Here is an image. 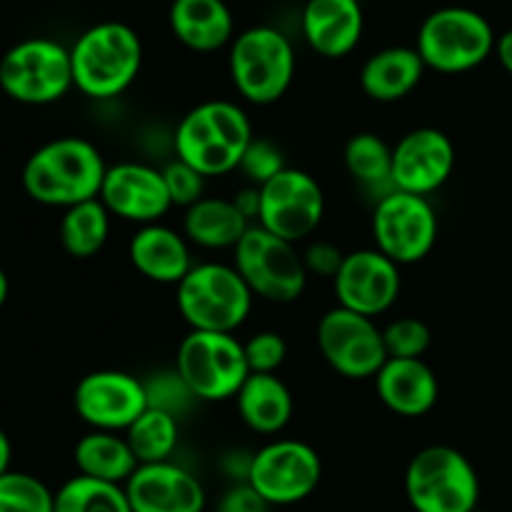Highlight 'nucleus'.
Here are the masks:
<instances>
[{"label": "nucleus", "mask_w": 512, "mask_h": 512, "mask_svg": "<svg viewBox=\"0 0 512 512\" xmlns=\"http://www.w3.org/2000/svg\"><path fill=\"white\" fill-rule=\"evenodd\" d=\"M103 153L85 138H55L40 145L23 168L28 198L48 208H73L100 195L105 180Z\"/></svg>", "instance_id": "f257e3e1"}, {"label": "nucleus", "mask_w": 512, "mask_h": 512, "mask_svg": "<svg viewBox=\"0 0 512 512\" xmlns=\"http://www.w3.org/2000/svg\"><path fill=\"white\" fill-rule=\"evenodd\" d=\"M253 140L248 113L230 100H205L183 115L175 130V155L205 178L238 170Z\"/></svg>", "instance_id": "f03ea898"}, {"label": "nucleus", "mask_w": 512, "mask_h": 512, "mask_svg": "<svg viewBox=\"0 0 512 512\" xmlns=\"http://www.w3.org/2000/svg\"><path fill=\"white\" fill-rule=\"evenodd\" d=\"M73 85L95 100L118 98L143 68V40L130 25L105 20L85 30L70 48Z\"/></svg>", "instance_id": "7ed1b4c3"}, {"label": "nucleus", "mask_w": 512, "mask_h": 512, "mask_svg": "<svg viewBox=\"0 0 512 512\" xmlns=\"http://www.w3.org/2000/svg\"><path fill=\"white\" fill-rule=\"evenodd\" d=\"M248 283L240 278L235 265L200 263L175 285V303L190 330L230 333L243 328L253 310Z\"/></svg>", "instance_id": "20e7f679"}, {"label": "nucleus", "mask_w": 512, "mask_h": 512, "mask_svg": "<svg viewBox=\"0 0 512 512\" xmlns=\"http://www.w3.org/2000/svg\"><path fill=\"white\" fill-rule=\"evenodd\" d=\"M405 495L415 512H475L480 503L478 470L458 448L428 445L408 463Z\"/></svg>", "instance_id": "39448f33"}, {"label": "nucleus", "mask_w": 512, "mask_h": 512, "mask_svg": "<svg viewBox=\"0 0 512 512\" xmlns=\"http://www.w3.org/2000/svg\"><path fill=\"white\" fill-rule=\"evenodd\" d=\"M228 68L240 98L253 105H273L295 78V48L283 30L255 25L235 35Z\"/></svg>", "instance_id": "423d86ee"}, {"label": "nucleus", "mask_w": 512, "mask_h": 512, "mask_svg": "<svg viewBox=\"0 0 512 512\" xmlns=\"http://www.w3.org/2000/svg\"><path fill=\"white\" fill-rule=\"evenodd\" d=\"M495 30L483 13L463 5H450L423 20L415 50L425 68L445 75L468 73L495 53Z\"/></svg>", "instance_id": "0eeeda50"}, {"label": "nucleus", "mask_w": 512, "mask_h": 512, "mask_svg": "<svg viewBox=\"0 0 512 512\" xmlns=\"http://www.w3.org/2000/svg\"><path fill=\"white\" fill-rule=\"evenodd\" d=\"M175 370L195 400L203 403H223L235 398L250 375L243 343L230 333L205 330H190L180 340Z\"/></svg>", "instance_id": "6e6552de"}, {"label": "nucleus", "mask_w": 512, "mask_h": 512, "mask_svg": "<svg viewBox=\"0 0 512 512\" xmlns=\"http://www.w3.org/2000/svg\"><path fill=\"white\" fill-rule=\"evenodd\" d=\"M233 265L255 298L288 305L305 293L308 270L298 245L278 238L260 225H250L233 250Z\"/></svg>", "instance_id": "1a4fd4ad"}, {"label": "nucleus", "mask_w": 512, "mask_h": 512, "mask_svg": "<svg viewBox=\"0 0 512 512\" xmlns=\"http://www.w3.org/2000/svg\"><path fill=\"white\" fill-rule=\"evenodd\" d=\"M0 88L15 103H55L75 88L70 48L50 38L20 40L0 58Z\"/></svg>", "instance_id": "9d476101"}, {"label": "nucleus", "mask_w": 512, "mask_h": 512, "mask_svg": "<svg viewBox=\"0 0 512 512\" xmlns=\"http://www.w3.org/2000/svg\"><path fill=\"white\" fill-rule=\"evenodd\" d=\"M375 248L395 265H415L438 243V213L425 195L390 190L373 210Z\"/></svg>", "instance_id": "9b49d317"}, {"label": "nucleus", "mask_w": 512, "mask_h": 512, "mask_svg": "<svg viewBox=\"0 0 512 512\" xmlns=\"http://www.w3.org/2000/svg\"><path fill=\"white\" fill-rule=\"evenodd\" d=\"M323 480V460L318 450L303 440H273L250 455L245 483L270 505L303 503Z\"/></svg>", "instance_id": "f8f14e48"}, {"label": "nucleus", "mask_w": 512, "mask_h": 512, "mask_svg": "<svg viewBox=\"0 0 512 512\" xmlns=\"http://www.w3.org/2000/svg\"><path fill=\"white\" fill-rule=\"evenodd\" d=\"M315 338L325 363L343 378H375L388 360L383 328H378L368 315L353 313L340 305L320 318Z\"/></svg>", "instance_id": "ddd939ff"}, {"label": "nucleus", "mask_w": 512, "mask_h": 512, "mask_svg": "<svg viewBox=\"0 0 512 512\" xmlns=\"http://www.w3.org/2000/svg\"><path fill=\"white\" fill-rule=\"evenodd\" d=\"M325 195L318 180L298 168H285L260 188V228L298 245L323 223Z\"/></svg>", "instance_id": "4468645a"}, {"label": "nucleus", "mask_w": 512, "mask_h": 512, "mask_svg": "<svg viewBox=\"0 0 512 512\" xmlns=\"http://www.w3.org/2000/svg\"><path fill=\"white\" fill-rule=\"evenodd\" d=\"M78 418L93 430L125 433L148 410L145 383L123 370H95L75 385Z\"/></svg>", "instance_id": "2eb2a0df"}, {"label": "nucleus", "mask_w": 512, "mask_h": 512, "mask_svg": "<svg viewBox=\"0 0 512 512\" xmlns=\"http://www.w3.org/2000/svg\"><path fill=\"white\" fill-rule=\"evenodd\" d=\"M333 288L340 308L375 320L398 303L403 288L400 265L385 258L378 248L353 250L345 253L343 268L335 275Z\"/></svg>", "instance_id": "dca6fc26"}, {"label": "nucleus", "mask_w": 512, "mask_h": 512, "mask_svg": "<svg viewBox=\"0 0 512 512\" xmlns=\"http://www.w3.org/2000/svg\"><path fill=\"white\" fill-rule=\"evenodd\" d=\"M455 145L438 128H415L393 145V188L425 195L443 188L455 170Z\"/></svg>", "instance_id": "f3484780"}, {"label": "nucleus", "mask_w": 512, "mask_h": 512, "mask_svg": "<svg viewBox=\"0 0 512 512\" xmlns=\"http://www.w3.org/2000/svg\"><path fill=\"white\" fill-rule=\"evenodd\" d=\"M98 198L110 215L138 223V228L158 223L173 208L163 170L145 163H130V160L108 165Z\"/></svg>", "instance_id": "a211bd4d"}, {"label": "nucleus", "mask_w": 512, "mask_h": 512, "mask_svg": "<svg viewBox=\"0 0 512 512\" xmlns=\"http://www.w3.org/2000/svg\"><path fill=\"white\" fill-rule=\"evenodd\" d=\"M125 493L133 512H203L208 503L203 483L170 460L138 465Z\"/></svg>", "instance_id": "6ab92c4d"}, {"label": "nucleus", "mask_w": 512, "mask_h": 512, "mask_svg": "<svg viewBox=\"0 0 512 512\" xmlns=\"http://www.w3.org/2000/svg\"><path fill=\"white\" fill-rule=\"evenodd\" d=\"M303 38L323 58H345L363 38L365 15L360 0H308L303 8Z\"/></svg>", "instance_id": "aec40b11"}, {"label": "nucleus", "mask_w": 512, "mask_h": 512, "mask_svg": "<svg viewBox=\"0 0 512 512\" xmlns=\"http://www.w3.org/2000/svg\"><path fill=\"white\" fill-rule=\"evenodd\" d=\"M380 403L403 418L430 413L440 398L438 375L423 358H388L375 375Z\"/></svg>", "instance_id": "412c9836"}, {"label": "nucleus", "mask_w": 512, "mask_h": 512, "mask_svg": "<svg viewBox=\"0 0 512 512\" xmlns=\"http://www.w3.org/2000/svg\"><path fill=\"white\" fill-rule=\"evenodd\" d=\"M130 265L143 278L160 285H178L193 268L188 238L168 225H140L128 243Z\"/></svg>", "instance_id": "4be33fe9"}, {"label": "nucleus", "mask_w": 512, "mask_h": 512, "mask_svg": "<svg viewBox=\"0 0 512 512\" xmlns=\"http://www.w3.org/2000/svg\"><path fill=\"white\" fill-rule=\"evenodd\" d=\"M168 23L178 43L195 53H215L235 40V20L225 0H173Z\"/></svg>", "instance_id": "5701e85b"}, {"label": "nucleus", "mask_w": 512, "mask_h": 512, "mask_svg": "<svg viewBox=\"0 0 512 512\" xmlns=\"http://www.w3.org/2000/svg\"><path fill=\"white\" fill-rule=\"evenodd\" d=\"M425 70L428 68L418 50L393 45L365 60L360 70V88L375 103H398L418 88Z\"/></svg>", "instance_id": "b1692460"}, {"label": "nucleus", "mask_w": 512, "mask_h": 512, "mask_svg": "<svg viewBox=\"0 0 512 512\" xmlns=\"http://www.w3.org/2000/svg\"><path fill=\"white\" fill-rule=\"evenodd\" d=\"M235 403L240 420L258 435H278L293 418V395L275 373H250Z\"/></svg>", "instance_id": "393cba45"}, {"label": "nucleus", "mask_w": 512, "mask_h": 512, "mask_svg": "<svg viewBox=\"0 0 512 512\" xmlns=\"http://www.w3.org/2000/svg\"><path fill=\"white\" fill-rule=\"evenodd\" d=\"M250 225L253 223L240 213L233 198L205 195L203 200L185 210L183 235L205 250H235Z\"/></svg>", "instance_id": "a878e982"}, {"label": "nucleus", "mask_w": 512, "mask_h": 512, "mask_svg": "<svg viewBox=\"0 0 512 512\" xmlns=\"http://www.w3.org/2000/svg\"><path fill=\"white\" fill-rule=\"evenodd\" d=\"M73 460L75 468H78V475L105 480V483L115 485L128 483L130 475L140 465L135 460L125 435L105 433V430H90L88 435H83L75 443Z\"/></svg>", "instance_id": "bb28decb"}, {"label": "nucleus", "mask_w": 512, "mask_h": 512, "mask_svg": "<svg viewBox=\"0 0 512 512\" xmlns=\"http://www.w3.org/2000/svg\"><path fill=\"white\" fill-rule=\"evenodd\" d=\"M60 245L73 258L85 260L105 248L110 235V213L100 198L73 205L60 218Z\"/></svg>", "instance_id": "cd10ccee"}, {"label": "nucleus", "mask_w": 512, "mask_h": 512, "mask_svg": "<svg viewBox=\"0 0 512 512\" xmlns=\"http://www.w3.org/2000/svg\"><path fill=\"white\" fill-rule=\"evenodd\" d=\"M345 168L350 178L368 190H383L388 195L393 188V148L375 133H355L343 150Z\"/></svg>", "instance_id": "c85d7f7f"}, {"label": "nucleus", "mask_w": 512, "mask_h": 512, "mask_svg": "<svg viewBox=\"0 0 512 512\" xmlns=\"http://www.w3.org/2000/svg\"><path fill=\"white\" fill-rule=\"evenodd\" d=\"M180 425L178 418L165 410L150 408L125 430V440H128L130 450H133L135 460L140 465L165 463L173 458L175 448H178Z\"/></svg>", "instance_id": "c756f323"}, {"label": "nucleus", "mask_w": 512, "mask_h": 512, "mask_svg": "<svg viewBox=\"0 0 512 512\" xmlns=\"http://www.w3.org/2000/svg\"><path fill=\"white\" fill-rule=\"evenodd\" d=\"M55 512H133L125 485L75 475L55 493Z\"/></svg>", "instance_id": "7c9ffc66"}, {"label": "nucleus", "mask_w": 512, "mask_h": 512, "mask_svg": "<svg viewBox=\"0 0 512 512\" xmlns=\"http://www.w3.org/2000/svg\"><path fill=\"white\" fill-rule=\"evenodd\" d=\"M0 512H55V493L35 475L8 470L0 478Z\"/></svg>", "instance_id": "2f4dec72"}, {"label": "nucleus", "mask_w": 512, "mask_h": 512, "mask_svg": "<svg viewBox=\"0 0 512 512\" xmlns=\"http://www.w3.org/2000/svg\"><path fill=\"white\" fill-rule=\"evenodd\" d=\"M285 168L288 165H285V155L278 148V143H273L268 138H258V135H253V140L245 148L243 160L238 165V170L248 180V185H255V188H263L265 183H270Z\"/></svg>", "instance_id": "473e14b6"}, {"label": "nucleus", "mask_w": 512, "mask_h": 512, "mask_svg": "<svg viewBox=\"0 0 512 512\" xmlns=\"http://www.w3.org/2000/svg\"><path fill=\"white\" fill-rule=\"evenodd\" d=\"M388 358H423L430 348V328L420 318H398L383 328Z\"/></svg>", "instance_id": "72a5a7b5"}, {"label": "nucleus", "mask_w": 512, "mask_h": 512, "mask_svg": "<svg viewBox=\"0 0 512 512\" xmlns=\"http://www.w3.org/2000/svg\"><path fill=\"white\" fill-rule=\"evenodd\" d=\"M245 360H248L250 373H275L283 368L285 358H288V343L275 330H260V333L250 335L243 343Z\"/></svg>", "instance_id": "f704fd0d"}, {"label": "nucleus", "mask_w": 512, "mask_h": 512, "mask_svg": "<svg viewBox=\"0 0 512 512\" xmlns=\"http://www.w3.org/2000/svg\"><path fill=\"white\" fill-rule=\"evenodd\" d=\"M143 383L150 408L165 410V413L175 415V418H180L188 410V405L195 400V395L183 383L178 370H173V373H160L153 380H143Z\"/></svg>", "instance_id": "c9c22d12"}, {"label": "nucleus", "mask_w": 512, "mask_h": 512, "mask_svg": "<svg viewBox=\"0 0 512 512\" xmlns=\"http://www.w3.org/2000/svg\"><path fill=\"white\" fill-rule=\"evenodd\" d=\"M165 188H168L170 203L178 205V208L188 210L190 205H195L198 200L205 198V175L198 173L193 165L183 163L180 158H175L173 163H168L163 168Z\"/></svg>", "instance_id": "e433bc0d"}, {"label": "nucleus", "mask_w": 512, "mask_h": 512, "mask_svg": "<svg viewBox=\"0 0 512 512\" xmlns=\"http://www.w3.org/2000/svg\"><path fill=\"white\" fill-rule=\"evenodd\" d=\"M345 253L338 245L328 243V240H313L308 248L303 250V263L308 275H318V278L335 280L338 270L343 268Z\"/></svg>", "instance_id": "4c0bfd02"}, {"label": "nucleus", "mask_w": 512, "mask_h": 512, "mask_svg": "<svg viewBox=\"0 0 512 512\" xmlns=\"http://www.w3.org/2000/svg\"><path fill=\"white\" fill-rule=\"evenodd\" d=\"M270 505L250 488L248 483H238L230 490H225V495L220 498L218 510L215 512H268Z\"/></svg>", "instance_id": "58836bf2"}, {"label": "nucleus", "mask_w": 512, "mask_h": 512, "mask_svg": "<svg viewBox=\"0 0 512 512\" xmlns=\"http://www.w3.org/2000/svg\"><path fill=\"white\" fill-rule=\"evenodd\" d=\"M233 203L238 205L240 213L250 220V223H258V213H260V188L255 185H245L243 190L233 195Z\"/></svg>", "instance_id": "ea45409f"}, {"label": "nucleus", "mask_w": 512, "mask_h": 512, "mask_svg": "<svg viewBox=\"0 0 512 512\" xmlns=\"http://www.w3.org/2000/svg\"><path fill=\"white\" fill-rule=\"evenodd\" d=\"M495 55H498L505 73L512 75V28L505 30L503 35H498V40H495Z\"/></svg>", "instance_id": "a19ab883"}, {"label": "nucleus", "mask_w": 512, "mask_h": 512, "mask_svg": "<svg viewBox=\"0 0 512 512\" xmlns=\"http://www.w3.org/2000/svg\"><path fill=\"white\" fill-rule=\"evenodd\" d=\"M10 458H13V445H10L8 435L0 430V478L10 470Z\"/></svg>", "instance_id": "79ce46f5"}, {"label": "nucleus", "mask_w": 512, "mask_h": 512, "mask_svg": "<svg viewBox=\"0 0 512 512\" xmlns=\"http://www.w3.org/2000/svg\"><path fill=\"white\" fill-rule=\"evenodd\" d=\"M8 293H10L8 275H5V270L0 268V308H3V305H5V300H8Z\"/></svg>", "instance_id": "37998d69"}, {"label": "nucleus", "mask_w": 512, "mask_h": 512, "mask_svg": "<svg viewBox=\"0 0 512 512\" xmlns=\"http://www.w3.org/2000/svg\"><path fill=\"white\" fill-rule=\"evenodd\" d=\"M475 512H483V510H475Z\"/></svg>", "instance_id": "c03bdc74"}]
</instances>
